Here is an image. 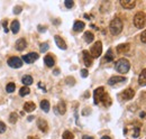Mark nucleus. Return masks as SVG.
Here are the masks:
<instances>
[{"label": "nucleus", "mask_w": 146, "mask_h": 139, "mask_svg": "<svg viewBox=\"0 0 146 139\" xmlns=\"http://www.w3.org/2000/svg\"><path fill=\"white\" fill-rule=\"evenodd\" d=\"M125 81H126V77H124V76H112L109 79L108 84L109 85H115V84H118V83H123Z\"/></svg>", "instance_id": "obj_10"}, {"label": "nucleus", "mask_w": 146, "mask_h": 139, "mask_svg": "<svg viewBox=\"0 0 146 139\" xmlns=\"http://www.w3.org/2000/svg\"><path fill=\"white\" fill-rule=\"evenodd\" d=\"M88 75H89V72H88V70H86V69L81 70V76H82V77H87Z\"/></svg>", "instance_id": "obj_36"}, {"label": "nucleus", "mask_w": 146, "mask_h": 139, "mask_svg": "<svg viewBox=\"0 0 146 139\" xmlns=\"http://www.w3.org/2000/svg\"><path fill=\"white\" fill-rule=\"evenodd\" d=\"M35 109H36V105L34 102H26L24 104V110L26 112H33Z\"/></svg>", "instance_id": "obj_18"}, {"label": "nucleus", "mask_w": 146, "mask_h": 139, "mask_svg": "<svg viewBox=\"0 0 146 139\" xmlns=\"http://www.w3.org/2000/svg\"><path fill=\"white\" fill-rule=\"evenodd\" d=\"M129 51V44H120L117 46V52L119 54H125Z\"/></svg>", "instance_id": "obj_17"}, {"label": "nucleus", "mask_w": 146, "mask_h": 139, "mask_svg": "<svg viewBox=\"0 0 146 139\" xmlns=\"http://www.w3.org/2000/svg\"><path fill=\"white\" fill-rule=\"evenodd\" d=\"M54 39H55V43H56V45H57V47L58 48H61V50H66V43L62 39V37H60V36H54Z\"/></svg>", "instance_id": "obj_12"}, {"label": "nucleus", "mask_w": 146, "mask_h": 139, "mask_svg": "<svg viewBox=\"0 0 146 139\" xmlns=\"http://www.w3.org/2000/svg\"><path fill=\"white\" fill-rule=\"evenodd\" d=\"M64 5H65L66 8H72L73 6H74V2H73L72 0H66V1L64 2Z\"/></svg>", "instance_id": "obj_33"}, {"label": "nucleus", "mask_w": 146, "mask_h": 139, "mask_svg": "<svg viewBox=\"0 0 146 139\" xmlns=\"http://www.w3.org/2000/svg\"><path fill=\"white\" fill-rule=\"evenodd\" d=\"M37 126H38V129L40 131H43V132H46L47 129H48V124L44 119H38L37 120Z\"/></svg>", "instance_id": "obj_13"}, {"label": "nucleus", "mask_w": 146, "mask_h": 139, "mask_svg": "<svg viewBox=\"0 0 146 139\" xmlns=\"http://www.w3.org/2000/svg\"><path fill=\"white\" fill-rule=\"evenodd\" d=\"M36 60H38V54L37 53H29V54L23 56V61L25 63H28V64L34 63Z\"/></svg>", "instance_id": "obj_7"}, {"label": "nucleus", "mask_w": 146, "mask_h": 139, "mask_svg": "<svg viewBox=\"0 0 146 139\" xmlns=\"http://www.w3.org/2000/svg\"><path fill=\"white\" fill-rule=\"evenodd\" d=\"M100 102H102V104H104L105 107H110V104H111V99H110L109 94H107V93L105 92V94H104V97H102V99H101Z\"/></svg>", "instance_id": "obj_20"}, {"label": "nucleus", "mask_w": 146, "mask_h": 139, "mask_svg": "<svg viewBox=\"0 0 146 139\" xmlns=\"http://www.w3.org/2000/svg\"><path fill=\"white\" fill-rule=\"evenodd\" d=\"M115 68L117 70V72L121 73V74H126L129 69H130V63L128 62V60L126 58H120L116 62V65Z\"/></svg>", "instance_id": "obj_2"}, {"label": "nucleus", "mask_w": 146, "mask_h": 139, "mask_svg": "<svg viewBox=\"0 0 146 139\" xmlns=\"http://www.w3.org/2000/svg\"><path fill=\"white\" fill-rule=\"evenodd\" d=\"M21 10H23V8H21L20 6H16V7L14 8V14H15V15H18V14L21 13Z\"/></svg>", "instance_id": "obj_34"}, {"label": "nucleus", "mask_w": 146, "mask_h": 139, "mask_svg": "<svg viewBox=\"0 0 146 139\" xmlns=\"http://www.w3.org/2000/svg\"><path fill=\"white\" fill-rule=\"evenodd\" d=\"M82 54H83V61H84L86 66H87V68L91 66L92 65V56L90 55V53L88 52V51H83Z\"/></svg>", "instance_id": "obj_11"}, {"label": "nucleus", "mask_w": 146, "mask_h": 139, "mask_svg": "<svg viewBox=\"0 0 146 139\" xmlns=\"http://www.w3.org/2000/svg\"><path fill=\"white\" fill-rule=\"evenodd\" d=\"M82 139H93L92 137H90V136H83V138Z\"/></svg>", "instance_id": "obj_40"}, {"label": "nucleus", "mask_w": 146, "mask_h": 139, "mask_svg": "<svg viewBox=\"0 0 146 139\" xmlns=\"http://www.w3.org/2000/svg\"><path fill=\"white\" fill-rule=\"evenodd\" d=\"M58 73H60V71H58V70H55V71H54V74H55V75H57Z\"/></svg>", "instance_id": "obj_44"}, {"label": "nucleus", "mask_w": 146, "mask_h": 139, "mask_svg": "<svg viewBox=\"0 0 146 139\" xmlns=\"http://www.w3.org/2000/svg\"><path fill=\"white\" fill-rule=\"evenodd\" d=\"M39 50H40V53H45L47 50H48V44L47 43H44L39 46Z\"/></svg>", "instance_id": "obj_32"}, {"label": "nucleus", "mask_w": 146, "mask_h": 139, "mask_svg": "<svg viewBox=\"0 0 146 139\" xmlns=\"http://www.w3.org/2000/svg\"><path fill=\"white\" fill-rule=\"evenodd\" d=\"M94 39V36L92 34L91 32H86L84 33V40L87 43H92V40Z\"/></svg>", "instance_id": "obj_25"}, {"label": "nucleus", "mask_w": 146, "mask_h": 139, "mask_svg": "<svg viewBox=\"0 0 146 139\" xmlns=\"http://www.w3.org/2000/svg\"><path fill=\"white\" fill-rule=\"evenodd\" d=\"M138 84L141 87H145L146 85V69H144L141 74H139V77H138Z\"/></svg>", "instance_id": "obj_16"}, {"label": "nucleus", "mask_w": 146, "mask_h": 139, "mask_svg": "<svg viewBox=\"0 0 146 139\" xmlns=\"http://www.w3.org/2000/svg\"><path fill=\"white\" fill-rule=\"evenodd\" d=\"M11 28V32L14 33V34H17L19 32V27H20V24H19L18 20H14L13 23H11V26H10Z\"/></svg>", "instance_id": "obj_22"}, {"label": "nucleus", "mask_w": 146, "mask_h": 139, "mask_svg": "<svg viewBox=\"0 0 146 139\" xmlns=\"http://www.w3.org/2000/svg\"><path fill=\"white\" fill-rule=\"evenodd\" d=\"M33 119H34V117H33V116H29V117H28V119H27V120H28V121H32V120H33Z\"/></svg>", "instance_id": "obj_41"}, {"label": "nucleus", "mask_w": 146, "mask_h": 139, "mask_svg": "<svg viewBox=\"0 0 146 139\" xmlns=\"http://www.w3.org/2000/svg\"><path fill=\"white\" fill-rule=\"evenodd\" d=\"M141 40H142L144 44H146V29L142 33V35H141Z\"/></svg>", "instance_id": "obj_37"}, {"label": "nucleus", "mask_w": 146, "mask_h": 139, "mask_svg": "<svg viewBox=\"0 0 146 139\" xmlns=\"http://www.w3.org/2000/svg\"><path fill=\"white\" fill-rule=\"evenodd\" d=\"M120 5H121V7H124L125 9L130 10V9H133V8L136 6V1H135V0H121V1H120Z\"/></svg>", "instance_id": "obj_9"}, {"label": "nucleus", "mask_w": 146, "mask_h": 139, "mask_svg": "<svg viewBox=\"0 0 146 139\" xmlns=\"http://www.w3.org/2000/svg\"><path fill=\"white\" fill-rule=\"evenodd\" d=\"M134 95H135V91L133 90V89H126L125 91H123V93L120 94V97L123 98V100H131L133 98H134Z\"/></svg>", "instance_id": "obj_8"}, {"label": "nucleus", "mask_w": 146, "mask_h": 139, "mask_svg": "<svg viewBox=\"0 0 146 139\" xmlns=\"http://www.w3.org/2000/svg\"><path fill=\"white\" fill-rule=\"evenodd\" d=\"M6 131V124L3 123V122L0 121V134H2V132H5Z\"/></svg>", "instance_id": "obj_38"}, {"label": "nucleus", "mask_w": 146, "mask_h": 139, "mask_svg": "<svg viewBox=\"0 0 146 139\" xmlns=\"http://www.w3.org/2000/svg\"><path fill=\"white\" fill-rule=\"evenodd\" d=\"M21 82H23V84H25L26 87H28V85L33 84V77L31 75H25V76H23Z\"/></svg>", "instance_id": "obj_21"}, {"label": "nucleus", "mask_w": 146, "mask_h": 139, "mask_svg": "<svg viewBox=\"0 0 146 139\" xmlns=\"http://www.w3.org/2000/svg\"><path fill=\"white\" fill-rule=\"evenodd\" d=\"M15 87H16V85L14 83H8L7 87H6V90H7L8 93H13L15 91Z\"/></svg>", "instance_id": "obj_28"}, {"label": "nucleus", "mask_w": 146, "mask_h": 139, "mask_svg": "<svg viewBox=\"0 0 146 139\" xmlns=\"http://www.w3.org/2000/svg\"><path fill=\"white\" fill-rule=\"evenodd\" d=\"M145 116H146V112H142V113H141V117H142V118H145Z\"/></svg>", "instance_id": "obj_42"}, {"label": "nucleus", "mask_w": 146, "mask_h": 139, "mask_svg": "<svg viewBox=\"0 0 146 139\" xmlns=\"http://www.w3.org/2000/svg\"><path fill=\"white\" fill-rule=\"evenodd\" d=\"M123 27H124V25H123V21H121V19L118 17L113 18L112 20H111V23H110L109 25V29H110V33L112 35H118L121 33V30H123Z\"/></svg>", "instance_id": "obj_1"}, {"label": "nucleus", "mask_w": 146, "mask_h": 139, "mask_svg": "<svg viewBox=\"0 0 146 139\" xmlns=\"http://www.w3.org/2000/svg\"><path fill=\"white\" fill-rule=\"evenodd\" d=\"M105 60H106L107 62H111V61H113V54H112V51H111V50H108V51H107V54H106Z\"/></svg>", "instance_id": "obj_27"}, {"label": "nucleus", "mask_w": 146, "mask_h": 139, "mask_svg": "<svg viewBox=\"0 0 146 139\" xmlns=\"http://www.w3.org/2000/svg\"><path fill=\"white\" fill-rule=\"evenodd\" d=\"M7 63H8V65H9L10 68H13V69H19V68L23 66V61H21L19 57H17V56L10 57Z\"/></svg>", "instance_id": "obj_6"}, {"label": "nucleus", "mask_w": 146, "mask_h": 139, "mask_svg": "<svg viewBox=\"0 0 146 139\" xmlns=\"http://www.w3.org/2000/svg\"><path fill=\"white\" fill-rule=\"evenodd\" d=\"M84 27H86L84 23H83V21L78 20V21H75V23H74V25H73V30L79 33V32H82V30L84 29Z\"/></svg>", "instance_id": "obj_15"}, {"label": "nucleus", "mask_w": 146, "mask_h": 139, "mask_svg": "<svg viewBox=\"0 0 146 139\" xmlns=\"http://www.w3.org/2000/svg\"><path fill=\"white\" fill-rule=\"evenodd\" d=\"M46 30V28L44 27V26H38V32H42V33H44Z\"/></svg>", "instance_id": "obj_39"}, {"label": "nucleus", "mask_w": 146, "mask_h": 139, "mask_svg": "<svg viewBox=\"0 0 146 139\" xmlns=\"http://www.w3.org/2000/svg\"><path fill=\"white\" fill-rule=\"evenodd\" d=\"M101 53H102V44H101V42L98 40V42L94 43V45L91 47L90 55L92 56V58H98L101 55Z\"/></svg>", "instance_id": "obj_4"}, {"label": "nucleus", "mask_w": 146, "mask_h": 139, "mask_svg": "<svg viewBox=\"0 0 146 139\" xmlns=\"http://www.w3.org/2000/svg\"><path fill=\"white\" fill-rule=\"evenodd\" d=\"M133 21H134L135 27H137V28H139V29L146 27V14L143 13V11L137 13V14L134 16V20H133Z\"/></svg>", "instance_id": "obj_3"}, {"label": "nucleus", "mask_w": 146, "mask_h": 139, "mask_svg": "<svg viewBox=\"0 0 146 139\" xmlns=\"http://www.w3.org/2000/svg\"><path fill=\"white\" fill-rule=\"evenodd\" d=\"M139 127H136V128H134L133 130H131V137H134V138H137L138 136H139Z\"/></svg>", "instance_id": "obj_29"}, {"label": "nucleus", "mask_w": 146, "mask_h": 139, "mask_svg": "<svg viewBox=\"0 0 146 139\" xmlns=\"http://www.w3.org/2000/svg\"><path fill=\"white\" fill-rule=\"evenodd\" d=\"M73 138H74V136H73V134L71 131H69V130L64 131V134H63V139H73Z\"/></svg>", "instance_id": "obj_30"}, {"label": "nucleus", "mask_w": 146, "mask_h": 139, "mask_svg": "<svg viewBox=\"0 0 146 139\" xmlns=\"http://www.w3.org/2000/svg\"><path fill=\"white\" fill-rule=\"evenodd\" d=\"M40 108H42V110L44 112H48L50 111V102L47 100H43L40 102Z\"/></svg>", "instance_id": "obj_24"}, {"label": "nucleus", "mask_w": 146, "mask_h": 139, "mask_svg": "<svg viewBox=\"0 0 146 139\" xmlns=\"http://www.w3.org/2000/svg\"><path fill=\"white\" fill-rule=\"evenodd\" d=\"M57 109H58V112L61 115H64L65 111H66V105H65V102L64 101H60L58 104H57Z\"/></svg>", "instance_id": "obj_23"}, {"label": "nucleus", "mask_w": 146, "mask_h": 139, "mask_svg": "<svg viewBox=\"0 0 146 139\" xmlns=\"http://www.w3.org/2000/svg\"><path fill=\"white\" fill-rule=\"evenodd\" d=\"M101 139H111V138H110L109 136H104V137H102Z\"/></svg>", "instance_id": "obj_43"}, {"label": "nucleus", "mask_w": 146, "mask_h": 139, "mask_svg": "<svg viewBox=\"0 0 146 139\" xmlns=\"http://www.w3.org/2000/svg\"><path fill=\"white\" fill-rule=\"evenodd\" d=\"M29 92H31V91H29L28 87H24L19 90V95H20V97H25V95L29 94Z\"/></svg>", "instance_id": "obj_26"}, {"label": "nucleus", "mask_w": 146, "mask_h": 139, "mask_svg": "<svg viewBox=\"0 0 146 139\" xmlns=\"http://www.w3.org/2000/svg\"><path fill=\"white\" fill-rule=\"evenodd\" d=\"M17 119H18V117H17L16 113H10V116H9V122L10 123H16Z\"/></svg>", "instance_id": "obj_31"}, {"label": "nucleus", "mask_w": 146, "mask_h": 139, "mask_svg": "<svg viewBox=\"0 0 146 139\" xmlns=\"http://www.w3.org/2000/svg\"><path fill=\"white\" fill-rule=\"evenodd\" d=\"M104 94H105V89L102 87H98V89L94 90V92H93V102H94V104H98L101 101Z\"/></svg>", "instance_id": "obj_5"}, {"label": "nucleus", "mask_w": 146, "mask_h": 139, "mask_svg": "<svg viewBox=\"0 0 146 139\" xmlns=\"http://www.w3.org/2000/svg\"><path fill=\"white\" fill-rule=\"evenodd\" d=\"M27 47V42L24 38H19L16 42V50L17 51H24Z\"/></svg>", "instance_id": "obj_14"}, {"label": "nucleus", "mask_w": 146, "mask_h": 139, "mask_svg": "<svg viewBox=\"0 0 146 139\" xmlns=\"http://www.w3.org/2000/svg\"><path fill=\"white\" fill-rule=\"evenodd\" d=\"M66 83L68 84H70V85H73L75 82H74V77L72 76H69V77H66Z\"/></svg>", "instance_id": "obj_35"}, {"label": "nucleus", "mask_w": 146, "mask_h": 139, "mask_svg": "<svg viewBox=\"0 0 146 139\" xmlns=\"http://www.w3.org/2000/svg\"><path fill=\"white\" fill-rule=\"evenodd\" d=\"M44 62H45V64H46L48 68H53L55 64L54 58H53L51 55H46V56L44 57Z\"/></svg>", "instance_id": "obj_19"}]
</instances>
